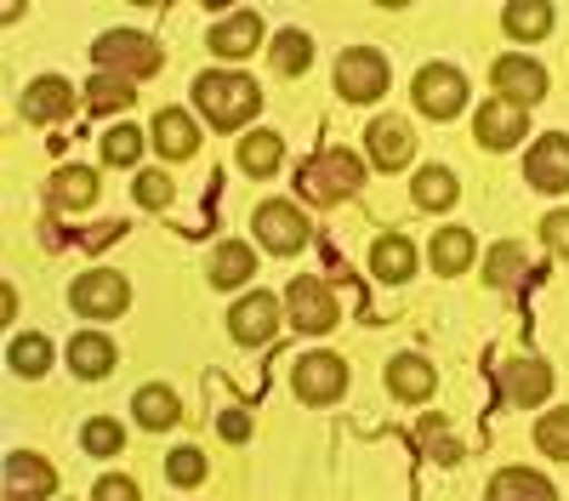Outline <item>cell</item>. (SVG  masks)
Listing matches in <instances>:
<instances>
[{
	"label": "cell",
	"mask_w": 569,
	"mask_h": 501,
	"mask_svg": "<svg viewBox=\"0 0 569 501\" xmlns=\"http://www.w3.org/2000/svg\"><path fill=\"white\" fill-rule=\"evenodd\" d=\"M194 103H200V114H206L217 131H240L246 120H257L262 91H257L251 74L217 69V74H200V80H194Z\"/></svg>",
	"instance_id": "cell-1"
},
{
	"label": "cell",
	"mask_w": 569,
	"mask_h": 501,
	"mask_svg": "<svg viewBox=\"0 0 569 501\" xmlns=\"http://www.w3.org/2000/svg\"><path fill=\"white\" fill-rule=\"evenodd\" d=\"M365 189V166L348 154V149H319L302 171H297V194L313 200V206H337V200H353Z\"/></svg>",
	"instance_id": "cell-2"
},
{
	"label": "cell",
	"mask_w": 569,
	"mask_h": 501,
	"mask_svg": "<svg viewBox=\"0 0 569 501\" xmlns=\"http://www.w3.org/2000/svg\"><path fill=\"white\" fill-rule=\"evenodd\" d=\"M91 58H98V74H120V80H142V74H160V46L137 29H109L98 34L91 46Z\"/></svg>",
	"instance_id": "cell-3"
},
{
	"label": "cell",
	"mask_w": 569,
	"mask_h": 501,
	"mask_svg": "<svg viewBox=\"0 0 569 501\" xmlns=\"http://www.w3.org/2000/svg\"><path fill=\"white\" fill-rule=\"evenodd\" d=\"M251 234H257L273 257H297V251L313 240V228H308V217H302L291 200H268V206H257V217H251Z\"/></svg>",
	"instance_id": "cell-4"
},
{
	"label": "cell",
	"mask_w": 569,
	"mask_h": 501,
	"mask_svg": "<svg viewBox=\"0 0 569 501\" xmlns=\"http://www.w3.org/2000/svg\"><path fill=\"white\" fill-rule=\"evenodd\" d=\"M284 308H291V325L308 331V337H319V331L337 325V291H330L319 273H297L291 291H284Z\"/></svg>",
	"instance_id": "cell-5"
},
{
	"label": "cell",
	"mask_w": 569,
	"mask_h": 501,
	"mask_svg": "<svg viewBox=\"0 0 569 501\" xmlns=\"http://www.w3.org/2000/svg\"><path fill=\"white\" fill-rule=\"evenodd\" d=\"M337 91L348 103H376L388 91V58L370 52V46H353V52L337 58Z\"/></svg>",
	"instance_id": "cell-6"
},
{
	"label": "cell",
	"mask_w": 569,
	"mask_h": 501,
	"mask_svg": "<svg viewBox=\"0 0 569 501\" xmlns=\"http://www.w3.org/2000/svg\"><path fill=\"white\" fill-rule=\"evenodd\" d=\"M291 388L302 404H330L348 393V364L337 353H302L297 371H291Z\"/></svg>",
	"instance_id": "cell-7"
},
{
	"label": "cell",
	"mask_w": 569,
	"mask_h": 501,
	"mask_svg": "<svg viewBox=\"0 0 569 501\" xmlns=\"http://www.w3.org/2000/svg\"><path fill=\"white\" fill-rule=\"evenodd\" d=\"M126 302H131V285L120 280V273H109V268H91V273H80V280L69 285V308L86 313V319H114Z\"/></svg>",
	"instance_id": "cell-8"
},
{
	"label": "cell",
	"mask_w": 569,
	"mask_h": 501,
	"mask_svg": "<svg viewBox=\"0 0 569 501\" xmlns=\"http://www.w3.org/2000/svg\"><path fill=\"white\" fill-rule=\"evenodd\" d=\"M461 103H467V80H461V69H450V63H427V69L416 74V109H421V114L456 120Z\"/></svg>",
	"instance_id": "cell-9"
},
{
	"label": "cell",
	"mask_w": 569,
	"mask_h": 501,
	"mask_svg": "<svg viewBox=\"0 0 569 501\" xmlns=\"http://www.w3.org/2000/svg\"><path fill=\"white\" fill-rule=\"evenodd\" d=\"M18 114H23L29 126H58V120H69V114H74V86H69L63 74L29 80L23 98H18Z\"/></svg>",
	"instance_id": "cell-10"
},
{
	"label": "cell",
	"mask_w": 569,
	"mask_h": 501,
	"mask_svg": "<svg viewBox=\"0 0 569 501\" xmlns=\"http://www.w3.org/2000/svg\"><path fill=\"white\" fill-rule=\"evenodd\" d=\"M525 177H530V189H541V194H563L569 189V137L563 131H547L541 143L525 154Z\"/></svg>",
	"instance_id": "cell-11"
},
{
	"label": "cell",
	"mask_w": 569,
	"mask_h": 501,
	"mask_svg": "<svg viewBox=\"0 0 569 501\" xmlns=\"http://www.w3.org/2000/svg\"><path fill=\"white\" fill-rule=\"evenodd\" d=\"M490 80H496V91H501L507 103H525V109H536V103L547 98V69H541L536 58H496Z\"/></svg>",
	"instance_id": "cell-12"
},
{
	"label": "cell",
	"mask_w": 569,
	"mask_h": 501,
	"mask_svg": "<svg viewBox=\"0 0 569 501\" xmlns=\"http://www.w3.org/2000/svg\"><path fill=\"white\" fill-rule=\"evenodd\" d=\"M228 331H233V342H240V348H262V342H273V331H279V302H273L268 291H251L246 302H233Z\"/></svg>",
	"instance_id": "cell-13"
},
{
	"label": "cell",
	"mask_w": 569,
	"mask_h": 501,
	"mask_svg": "<svg viewBox=\"0 0 569 501\" xmlns=\"http://www.w3.org/2000/svg\"><path fill=\"white\" fill-rule=\"evenodd\" d=\"M52 490H58V473L46 455H29V450L7 455V501H46Z\"/></svg>",
	"instance_id": "cell-14"
},
{
	"label": "cell",
	"mask_w": 569,
	"mask_h": 501,
	"mask_svg": "<svg viewBox=\"0 0 569 501\" xmlns=\"http://www.w3.org/2000/svg\"><path fill=\"white\" fill-rule=\"evenodd\" d=\"M525 126H530V109L525 103H507V98H490L479 109V143L485 149H512V143H525Z\"/></svg>",
	"instance_id": "cell-15"
},
{
	"label": "cell",
	"mask_w": 569,
	"mask_h": 501,
	"mask_svg": "<svg viewBox=\"0 0 569 501\" xmlns=\"http://www.w3.org/2000/svg\"><path fill=\"white\" fill-rule=\"evenodd\" d=\"M211 52L217 58H228V63H240V58H251L257 46H262V18L257 12H233V18H222L217 29H211Z\"/></svg>",
	"instance_id": "cell-16"
},
{
	"label": "cell",
	"mask_w": 569,
	"mask_h": 501,
	"mask_svg": "<svg viewBox=\"0 0 569 501\" xmlns=\"http://www.w3.org/2000/svg\"><path fill=\"white\" fill-rule=\"evenodd\" d=\"M433 388H439V371H433L421 353H399V359L388 364V393H393V399L421 404V399H433Z\"/></svg>",
	"instance_id": "cell-17"
},
{
	"label": "cell",
	"mask_w": 569,
	"mask_h": 501,
	"mask_svg": "<svg viewBox=\"0 0 569 501\" xmlns=\"http://www.w3.org/2000/svg\"><path fill=\"white\" fill-rule=\"evenodd\" d=\"M365 143H370V160L382 166V171H399V166H410V154H416V143H410V126L405 120H376L370 131H365Z\"/></svg>",
	"instance_id": "cell-18"
},
{
	"label": "cell",
	"mask_w": 569,
	"mask_h": 501,
	"mask_svg": "<svg viewBox=\"0 0 569 501\" xmlns=\"http://www.w3.org/2000/svg\"><path fill=\"white\" fill-rule=\"evenodd\" d=\"M206 280H211L217 291H233V285L257 280V257H251V246H240V240H222V246L211 251V268H206Z\"/></svg>",
	"instance_id": "cell-19"
},
{
	"label": "cell",
	"mask_w": 569,
	"mask_h": 501,
	"mask_svg": "<svg viewBox=\"0 0 569 501\" xmlns=\"http://www.w3.org/2000/svg\"><path fill=\"white\" fill-rule=\"evenodd\" d=\"M69 371L86 377V382L109 377V371H114V342H109L103 331H80V337L69 342Z\"/></svg>",
	"instance_id": "cell-20"
},
{
	"label": "cell",
	"mask_w": 569,
	"mask_h": 501,
	"mask_svg": "<svg viewBox=\"0 0 569 501\" xmlns=\"http://www.w3.org/2000/svg\"><path fill=\"white\" fill-rule=\"evenodd\" d=\"M154 149H160L166 160H188V154L200 149L194 120H188L182 109H160V114H154Z\"/></svg>",
	"instance_id": "cell-21"
},
{
	"label": "cell",
	"mask_w": 569,
	"mask_h": 501,
	"mask_svg": "<svg viewBox=\"0 0 569 501\" xmlns=\"http://www.w3.org/2000/svg\"><path fill=\"white\" fill-rule=\"evenodd\" d=\"M501 377H507V399L512 404H541L552 393V371H547L541 359H512Z\"/></svg>",
	"instance_id": "cell-22"
},
{
	"label": "cell",
	"mask_w": 569,
	"mask_h": 501,
	"mask_svg": "<svg viewBox=\"0 0 569 501\" xmlns=\"http://www.w3.org/2000/svg\"><path fill=\"white\" fill-rule=\"evenodd\" d=\"M490 501H558V490L530 468H501L490 479Z\"/></svg>",
	"instance_id": "cell-23"
},
{
	"label": "cell",
	"mask_w": 569,
	"mask_h": 501,
	"mask_svg": "<svg viewBox=\"0 0 569 501\" xmlns=\"http://www.w3.org/2000/svg\"><path fill=\"white\" fill-rule=\"evenodd\" d=\"M501 29L512 40H541V34H552V7L547 0H512V7L501 12Z\"/></svg>",
	"instance_id": "cell-24"
},
{
	"label": "cell",
	"mask_w": 569,
	"mask_h": 501,
	"mask_svg": "<svg viewBox=\"0 0 569 501\" xmlns=\"http://www.w3.org/2000/svg\"><path fill=\"white\" fill-rule=\"evenodd\" d=\"M91 200H98V177H91L86 166H63L52 177V206L58 211H86Z\"/></svg>",
	"instance_id": "cell-25"
},
{
	"label": "cell",
	"mask_w": 569,
	"mask_h": 501,
	"mask_svg": "<svg viewBox=\"0 0 569 501\" xmlns=\"http://www.w3.org/2000/svg\"><path fill=\"white\" fill-rule=\"evenodd\" d=\"M410 268H416V251H410L405 234H382V240H376V251H370V273H376V280H410Z\"/></svg>",
	"instance_id": "cell-26"
},
{
	"label": "cell",
	"mask_w": 569,
	"mask_h": 501,
	"mask_svg": "<svg viewBox=\"0 0 569 501\" xmlns=\"http://www.w3.org/2000/svg\"><path fill=\"white\" fill-rule=\"evenodd\" d=\"M279 160H284V137L279 131H251L240 143V171H251V177H273Z\"/></svg>",
	"instance_id": "cell-27"
},
{
	"label": "cell",
	"mask_w": 569,
	"mask_h": 501,
	"mask_svg": "<svg viewBox=\"0 0 569 501\" xmlns=\"http://www.w3.org/2000/svg\"><path fill=\"white\" fill-rule=\"evenodd\" d=\"M131 417L142 422V428H171L177 417H182V404H177V393L171 388H137V399H131Z\"/></svg>",
	"instance_id": "cell-28"
},
{
	"label": "cell",
	"mask_w": 569,
	"mask_h": 501,
	"mask_svg": "<svg viewBox=\"0 0 569 501\" xmlns=\"http://www.w3.org/2000/svg\"><path fill=\"white\" fill-rule=\"evenodd\" d=\"M456 171H445V166H427V171H416V206L421 211H450L456 206Z\"/></svg>",
	"instance_id": "cell-29"
},
{
	"label": "cell",
	"mask_w": 569,
	"mask_h": 501,
	"mask_svg": "<svg viewBox=\"0 0 569 501\" xmlns=\"http://www.w3.org/2000/svg\"><path fill=\"white\" fill-rule=\"evenodd\" d=\"M472 234L467 228H445V234H433V273H461L472 262Z\"/></svg>",
	"instance_id": "cell-30"
},
{
	"label": "cell",
	"mask_w": 569,
	"mask_h": 501,
	"mask_svg": "<svg viewBox=\"0 0 569 501\" xmlns=\"http://www.w3.org/2000/svg\"><path fill=\"white\" fill-rule=\"evenodd\" d=\"M86 103L98 109V114H114V109H131L137 103V91H131V80H120V74H98L86 86Z\"/></svg>",
	"instance_id": "cell-31"
},
{
	"label": "cell",
	"mask_w": 569,
	"mask_h": 501,
	"mask_svg": "<svg viewBox=\"0 0 569 501\" xmlns=\"http://www.w3.org/2000/svg\"><path fill=\"white\" fill-rule=\"evenodd\" d=\"M313 63V40L302 34V29H284L279 40H273V69L279 74H302Z\"/></svg>",
	"instance_id": "cell-32"
},
{
	"label": "cell",
	"mask_w": 569,
	"mask_h": 501,
	"mask_svg": "<svg viewBox=\"0 0 569 501\" xmlns=\"http://www.w3.org/2000/svg\"><path fill=\"white\" fill-rule=\"evenodd\" d=\"M7 359H12L18 377H46V364H52V342L34 337V331L29 337H12V353Z\"/></svg>",
	"instance_id": "cell-33"
},
{
	"label": "cell",
	"mask_w": 569,
	"mask_h": 501,
	"mask_svg": "<svg viewBox=\"0 0 569 501\" xmlns=\"http://www.w3.org/2000/svg\"><path fill=\"white\" fill-rule=\"evenodd\" d=\"M80 444H86V455H120L126 428H120L114 417H91V422L80 428Z\"/></svg>",
	"instance_id": "cell-34"
},
{
	"label": "cell",
	"mask_w": 569,
	"mask_h": 501,
	"mask_svg": "<svg viewBox=\"0 0 569 501\" xmlns=\"http://www.w3.org/2000/svg\"><path fill=\"white\" fill-rule=\"evenodd\" d=\"M536 444H541V455H552V462H569V410H552V417L536 422Z\"/></svg>",
	"instance_id": "cell-35"
},
{
	"label": "cell",
	"mask_w": 569,
	"mask_h": 501,
	"mask_svg": "<svg viewBox=\"0 0 569 501\" xmlns=\"http://www.w3.org/2000/svg\"><path fill=\"white\" fill-rule=\"evenodd\" d=\"M518 273H525V246L501 240V246L490 251V262H485V280H490V285H507V280H518Z\"/></svg>",
	"instance_id": "cell-36"
},
{
	"label": "cell",
	"mask_w": 569,
	"mask_h": 501,
	"mask_svg": "<svg viewBox=\"0 0 569 501\" xmlns=\"http://www.w3.org/2000/svg\"><path fill=\"white\" fill-rule=\"evenodd\" d=\"M166 479L182 484V490H194V484L206 479V455H200V450H188V444L171 450V455H166Z\"/></svg>",
	"instance_id": "cell-37"
},
{
	"label": "cell",
	"mask_w": 569,
	"mask_h": 501,
	"mask_svg": "<svg viewBox=\"0 0 569 501\" xmlns=\"http://www.w3.org/2000/svg\"><path fill=\"white\" fill-rule=\"evenodd\" d=\"M137 154H142V131H137V126H114V131L103 137V160H109V166H131Z\"/></svg>",
	"instance_id": "cell-38"
},
{
	"label": "cell",
	"mask_w": 569,
	"mask_h": 501,
	"mask_svg": "<svg viewBox=\"0 0 569 501\" xmlns=\"http://www.w3.org/2000/svg\"><path fill=\"white\" fill-rule=\"evenodd\" d=\"M421 444L439 455V462H461V444L450 439V428H445V417H421Z\"/></svg>",
	"instance_id": "cell-39"
},
{
	"label": "cell",
	"mask_w": 569,
	"mask_h": 501,
	"mask_svg": "<svg viewBox=\"0 0 569 501\" xmlns=\"http://www.w3.org/2000/svg\"><path fill=\"white\" fill-rule=\"evenodd\" d=\"M137 206H149V211L171 206V177L166 171H142L137 177Z\"/></svg>",
	"instance_id": "cell-40"
},
{
	"label": "cell",
	"mask_w": 569,
	"mask_h": 501,
	"mask_svg": "<svg viewBox=\"0 0 569 501\" xmlns=\"http://www.w3.org/2000/svg\"><path fill=\"white\" fill-rule=\"evenodd\" d=\"M541 234H547V246H552L558 257H569V211H552V217L541 222Z\"/></svg>",
	"instance_id": "cell-41"
},
{
	"label": "cell",
	"mask_w": 569,
	"mask_h": 501,
	"mask_svg": "<svg viewBox=\"0 0 569 501\" xmlns=\"http://www.w3.org/2000/svg\"><path fill=\"white\" fill-rule=\"evenodd\" d=\"M98 501H137V484L126 473H109V479H98Z\"/></svg>",
	"instance_id": "cell-42"
},
{
	"label": "cell",
	"mask_w": 569,
	"mask_h": 501,
	"mask_svg": "<svg viewBox=\"0 0 569 501\" xmlns=\"http://www.w3.org/2000/svg\"><path fill=\"white\" fill-rule=\"evenodd\" d=\"M217 428H222V439H233V444L251 439V422L240 417V410H222V422H217Z\"/></svg>",
	"instance_id": "cell-43"
}]
</instances>
